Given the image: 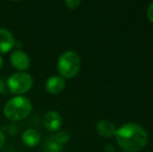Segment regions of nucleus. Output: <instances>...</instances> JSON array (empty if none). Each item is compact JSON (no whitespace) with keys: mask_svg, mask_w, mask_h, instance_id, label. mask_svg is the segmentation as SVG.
I'll use <instances>...</instances> for the list:
<instances>
[{"mask_svg":"<svg viewBox=\"0 0 153 152\" xmlns=\"http://www.w3.org/2000/svg\"><path fill=\"white\" fill-rule=\"evenodd\" d=\"M119 146L128 152H139L146 146L148 134L146 129L137 123H126L117 129L115 134Z\"/></svg>","mask_w":153,"mask_h":152,"instance_id":"f257e3e1","label":"nucleus"},{"mask_svg":"<svg viewBox=\"0 0 153 152\" xmlns=\"http://www.w3.org/2000/svg\"><path fill=\"white\" fill-rule=\"evenodd\" d=\"M32 108L30 100L24 96H16L5 103L3 113L10 121H21L28 117Z\"/></svg>","mask_w":153,"mask_h":152,"instance_id":"f03ea898","label":"nucleus"},{"mask_svg":"<svg viewBox=\"0 0 153 152\" xmlns=\"http://www.w3.org/2000/svg\"><path fill=\"white\" fill-rule=\"evenodd\" d=\"M81 61L79 55L74 51H66L59 56L57 70L62 78H73L80 70Z\"/></svg>","mask_w":153,"mask_h":152,"instance_id":"7ed1b4c3","label":"nucleus"},{"mask_svg":"<svg viewBox=\"0 0 153 152\" xmlns=\"http://www.w3.org/2000/svg\"><path fill=\"white\" fill-rule=\"evenodd\" d=\"M32 77L26 72H17L7 79V87L10 93L17 96L28 92L32 87Z\"/></svg>","mask_w":153,"mask_h":152,"instance_id":"20e7f679","label":"nucleus"},{"mask_svg":"<svg viewBox=\"0 0 153 152\" xmlns=\"http://www.w3.org/2000/svg\"><path fill=\"white\" fill-rule=\"evenodd\" d=\"M10 59L12 66L18 71L23 72L24 70L28 69L29 66H30V59H29L28 54L24 51L20 50V49L13 51Z\"/></svg>","mask_w":153,"mask_h":152,"instance_id":"39448f33","label":"nucleus"},{"mask_svg":"<svg viewBox=\"0 0 153 152\" xmlns=\"http://www.w3.org/2000/svg\"><path fill=\"white\" fill-rule=\"evenodd\" d=\"M43 123L44 126L48 131L50 132H56L61 128L62 124V119L59 113L55 112V110H50L46 115L44 116L43 119Z\"/></svg>","mask_w":153,"mask_h":152,"instance_id":"423d86ee","label":"nucleus"},{"mask_svg":"<svg viewBox=\"0 0 153 152\" xmlns=\"http://www.w3.org/2000/svg\"><path fill=\"white\" fill-rule=\"evenodd\" d=\"M16 45V41L10 30L0 28V53H7Z\"/></svg>","mask_w":153,"mask_h":152,"instance_id":"0eeeda50","label":"nucleus"},{"mask_svg":"<svg viewBox=\"0 0 153 152\" xmlns=\"http://www.w3.org/2000/svg\"><path fill=\"white\" fill-rule=\"evenodd\" d=\"M65 87H66V82L62 76H51L46 81L47 92L52 95H57V94L62 93Z\"/></svg>","mask_w":153,"mask_h":152,"instance_id":"6e6552de","label":"nucleus"},{"mask_svg":"<svg viewBox=\"0 0 153 152\" xmlns=\"http://www.w3.org/2000/svg\"><path fill=\"white\" fill-rule=\"evenodd\" d=\"M96 130L101 136L103 138H113L116 134V126L114 123L107 120H101L97 123Z\"/></svg>","mask_w":153,"mask_h":152,"instance_id":"1a4fd4ad","label":"nucleus"},{"mask_svg":"<svg viewBox=\"0 0 153 152\" xmlns=\"http://www.w3.org/2000/svg\"><path fill=\"white\" fill-rule=\"evenodd\" d=\"M22 142L25 146L27 147H36L40 144L41 142V136L39 133L38 130L33 129V128H29L26 129L22 134Z\"/></svg>","mask_w":153,"mask_h":152,"instance_id":"9d476101","label":"nucleus"},{"mask_svg":"<svg viewBox=\"0 0 153 152\" xmlns=\"http://www.w3.org/2000/svg\"><path fill=\"white\" fill-rule=\"evenodd\" d=\"M43 149L45 152H62V145L59 144L53 138V136H51L45 140L44 144H43Z\"/></svg>","mask_w":153,"mask_h":152,"instance_id":"9b49d317","label":"nucleus"},{"mask_svg":"<svg viewBox=\"0 0 153 152\" xmlns=\"http://www.w3.org/2000/svg\"><path fill=\"white\" fill-rule=\"evenodd\" d=\"M53 138L61 145H64L67 144L70 140V133L67 130H61V131H57L55 134H53Z\"/></svg>","mask_w":153,"mask_h":152,"instance_id":"f8f14e48","label":"nucleus"},{"mask_svg":"<svg viewBox=\"0 0 153 152\" xmlns=\"http://www.w3.org/2000/svg\"><path fill=\"white\" fill-rule=\"evenodd\" d=\"M80 3L81 2L79 1V0H66V1H65L66 6L68 8H70V10H75V8H77Z\"/></svg>","mask_w":153,"mask_h":152,"instance_id":"ddd939ff","label":"nucleus"},{"mask_svg":"<svg viewBox=\"0 0 153 152\" xmlns=\"http://www.w3.org/2000/svg\"><path fill=\"white\" fill-rule=\"evenodd\" d=\"M147 17H148V19L153 23V2L150 4L149 7H148V10H147Z\"/></svg>","mask_w":153,"mask_h":152,"instance_id":"4468645a","label":"nucleus"},{"mask_svg":"<svg viewBox=\"0 0 153 152\" xmlns=\"http://www.w3.org/2000/svg\"><path fill=\"white\" fill-rule=\"evenodd\" d=\"M4 142H5V136H4V134H3V132L0 130V149L3 147V145H4Z\"/></svg>","mask_w":153,"mask_h":152,"instance_id":"2eb2a0df","label":"nucleus"},{"mask_svg":"<svg viewBox=\"0 0 153 152\" xmlns=\"http://www.w3.org/2000/svg\"><path fill=\"white\" fill-rule=\"evenodd\" d=\"M5 92V85H4V82L2 80H0V94H3Z\"/></svg>","mask_w":153,"mask_h":152,"instance_id":"dca6fc26","label":"nucleus"},{"mask_svg":"<svg viewBox=\"0 0 153 152\" xmlns=\"http://www.w3.org/2000/svg\"><path fill=\"white\" fill-rule=\"evenodd\" d=\"M2 64H3V61H2V57L0 56V69H1V67H2Z\"/></svg>","mask_w":153,"mask_h":152,"instance_id":"f3484780","label":"nucleus"}]
</instances>
